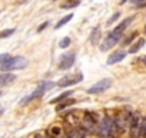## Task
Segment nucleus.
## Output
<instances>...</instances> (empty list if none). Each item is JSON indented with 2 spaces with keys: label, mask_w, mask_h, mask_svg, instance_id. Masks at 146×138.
Instances as JSON below:
<instances>
[{
  "label": "nucleus",
  "mask_w": 146,
  "mask_h": 138,
  "mask_svg": "<svg viewBox=\"0 0 146 138\" xmlns=\"http://www.w3.org/2000/svg\"><path fill=\"white\" fill-rule=\"evenodd\" d=\"M96 134L99 137H103V138H117L120 135V131L117 129V127L115 125V121L112 117L106 115L102 118V121L98 124V128H96Z\"/></svg>",
  "instance_id": "nucleus-1"
},
{
  "label": "nucleus",
  "mask_w": 146,
  "mask_h": 138,
  "mask_svg": "<svg viewBox=\"0 0 146 138\" xmlns=\"http://www.w3.org/2000/svg\"><path fill=\"white\" fill-rule=\"evenodd\" d=\"M29 65V60L25 56H12L5 65L0 66V69L5 72H12V71H19V69H25Z\"/></svg>",
  "instance_id": "nucleus-2"
},
{
  "label": "nucleus",
  "mask_w": 146,
  "mask_h": 138,
  "mask_svg": "<svg viewBox=\"0 0 146 138\" xmlns=\"http://www.w3.org/2000/svg\"><path fill=\"white\" fill-rule=\"evenodd\" d=\"M98 117L96 114H89L86 112V115L83 117V121H82V129L85 132H90V134H95L96 132V128H98Z\"/></svg>",
  "instance_id": "nucleus-3"
},
{
  "label": "nucleus",
  "mask_w": 146,
  "mask_h": 138,
  "mask_svg": "<svg viewBox=\"0 0 146 138\" xmlns=\"http://www.w3.org/2000/svg\"><path fill=\"white\" fill-rule=\"evenodd\" d=\"M83 81V75L80 72H76V74H70V75H66L63 76L60 81H57V86H62V88H66V86H70V85H76L79 82Z\"/></svg>",
  "instance_id": "nucleus-4"
},
{
  "label": "nucleus",
  "mask_w": 146,
  "mask_h": 138,
  "mask_svg": "<svg viewBox=\"0 0 146 138\" xmlns=\"http://www.w3.org/2000/svg\"><path fill=\"white\" fill-rule=\"evenodd\" d=\"M120 38H122V33H117V32H110L108 36H106V39L102 42V45H100V50L102 52H108L109 49H112L119 40H120Z\"/></svg>",
  "instance_id": "nucleus-5"
},
{
  "label": "nucleus",
  "mask_w": 146,
  "mask_h": 138,
  "mask_svg": "<svg viewBox=\"0 0 146 138\" xmlns=\"http://www.w3.org/2000/svg\"><path fill=\"white\" fill-rule=\"evenodd\" d=\"M112 84H113V81H112L110 78H105V79L96 82L93 86H90V88L88 89V94H102V92L108 91V89L112 86Z\"/></svg>",
  "instance_id": "nucleus-6"
},
{
  "label": "nucleus",
  "mask_w": 146,
  "mask_h": 138,
  "mask_svg": "<svg viewBox=\"0 0 146 138\" xmlns=\"http://www.w3.org/2000/svg\"><path fill=\"white\" fill-rule=\"evenodd\" d=\"M75 60H76V53L75 52H70L67 55H63L60 58V62H59L57 68L60 69V71H67V69H70L73 66Z\"/></svg>",
  "instance_id": "nucleus-7"
},
{
  "label": "nucleus",
  "mask_w": 146,
  "mask_h": 138,
  "mask_svg": "<svg viewBox=\"0 0 146 138\" xmlns=\"http://www.w3.org/2000/svg\"><path fill=\"white\" fill-rule=\"evenodd\" d=\"M54 85H56V84H54V82H50V81H44V82H42V84L37 86V89H36L32 95H29V96H27V98H29V101H32V99H36V98L42 96L46 91L52 89Z\"/></svg>",
  "instance_id": "nucleus-8"
},
{
  "label": "nucleus",
  "mask_w": 146,
  "mask_h": 138,
  "mask_svg": "<svg viewBox=\"0 0 146 138\" xmlns=\"http://www.w3.org/2000/svg\"><path fill=\"white\" fill-rule=\"evenodd\" d=\"M16 75L12 72H5V74H0V86H7L12 82L16 81Z\"/></svg>",
  "instance_id": "nucleus-9"
},
{
  "label": "nucleus",
  "mask_w": 146,
  "mask_h": 138,
  "mask_svg": "<svg viewBox=\"0 0 146 138\" xmlns=\"http://www.w3.org/2000/svg\"><path fill=\"white\" fill-rule=\"evenodd\" d=\"M125 58H126V52H125V50H117V52L112 53V55L108 58V65H115V63L123 60Z\"/></svg>",
  "instance_id": "nucleus-10"
},
{
  "label": "nucleus",
  "mask_w": 146,
  "mask_h": 138,
  "mask_svg": "<svg viewBox=\"0 0 146 138\" xmlns=\"http://www.w3.org/2000/svg\"><path fill=\"white\" fill-rule=\"evenodd\" d=\"M133 19H135L133 16H130V17L125 19V20H123L122 23H119V25H117L113 30H115V32H117V33H123V30H125V29L129 26V23H130V22H133Z\"/></svg>",
  "instance_id": "nucleus-11"
},
{
  "label": "nucleus",
  "mask_w": 146,
  "mask_h": 138,
  "mask_svg": "<svg viewBox=\"0 0 146 138\" xmlns=\"http://www.w3.org/2000/svg\"><path fill=\"white\" fill-rule=\"evenodd\" d=\"M73 92H75V91H67V92H63V94H60L59 96H56V98H53V99L50 101V104H59V102H62V101H64L66 98H69V96H72V95H73Z\"/></svg>",
  "instance_id": "nucleus-12"
},
{
  "label": "nucleus",
  "mask_w": 146,
  "mask_h": 138,
  "mask_svg": "<svg viewBox=\"0 0 146 138\" xmlns=\"http://www.w3.org/2000/svg\"><path fill=\"white\" fill-rule=\"evenodd\" d=\"M99 39H100V27H95L92 35H90V43L92 45H98Z\"/></svg>",
  "instance_id": "nucleus-13"
},
{
  "label": "nucleus",
  "mask_w": 146,
  "mask_h": 138,
  "mask_svg": "<svg viewBox=\"0 0 146 138\" xmlns=\"http://www.w3.org/2000/svg\"><path fill=\"white\" fill-rule=\"evenodd\" d=\"M79 5H80V0H67V2L60 5V7L62 9H73V7H76Z\"/></svg>",
  "instance_id": "nucleus-14"
},
{
  "label": "nucleus",
  "mask_w": 146,
  "mask_h": 138,
  "mask_svg": "<svg viewBox=\"0 0 146 138\" xmlns=\"http://www.w3.org/2000/svg\"><path fill=\"white\" fill-rule=\"evenodd\" d=\"M72 17H73V15H72V13H70V15H67V16H64V17H62V19L56 23L54 29H60V27H63L67 22H70V20H72Z\"/></svg>",
  "instance_id": "nucleus-15"
},
{
  "label": "nucleus",
  "mask_w": 146,
  "mask_h": 138,
  "mask_svg": "<svg viewBox=\"0 0 146 138\" xmlns=\"http://www.w3.org/2000/svg\"><path fill=\"white\" fill-rule=\"evenodd\" d=\"M60 134H62V128L57 127V125H53V127L49 129V137H50V138H56V137H59Z\"/></svg>",
  "instance_id": "nucleus-16"
},
{
  "label": "nucleus",
  "mask_w": 146,
  "mask_h": 138,
  "mask_svg": "<svg viewBox=\"0 0 146 138\" xmlns=\"http://www.w3.org/2000/svg\"><path fill=\"white\" fill-rule=\"evenodd\" d=\"M143 45H145V39H139L135 45H132V48L129 49V53H136V52H137V50H139V49L143 46Z\"/></svg>",
  "instance_id": "nucleus-17"
},
{
  "label": "nucleus",
  "mask_w": 146,
  "mask_h": 138,
  "mask_svg": "<svg viewBox=\"0 0 146 138\" xmlns=\"http://www.w3.org/2000/svg\"><path fill=\"white\" fill-rule=\"evenodd\" d=\"M73 104H75V99H67V101H62V104L56 107V111H62V109H64V108H67V107H70V105H73Z\"/></svg>",
  "instance_id": "nucleus-18"
},
{
  "label": "nucleus",
  "mask_w": 146,
  "mask_h": 138,
  "mask_svg": "<svg viewBox=\"0 0 146 138\" xmlns=\"http://www.w3.org/2000/svg\"><path fill=\"white\" fill-rule=\"evenodd\" d=\"M16 32V29H5V30H2L0 32V39H6V38H9V36H12L13 33Z\"/></svg>",
  "instance_id": "nucleus-19"
},
{
  "label": "nucleus",
  "mask_w": 146,
  "mask_h": 138,
  "mask_svg": "<svg viewBox=\"0 0 146 138\" xmlns=\"http://www.w3.org/2000/svg\"><path fill=\"white\" fill-rule=\"evenodd\" d=\"M69 45H70V38H67V36L63 38V39L59 42V48H62V49H66Z\"/></svg>",
  "instance_id": "nucleus-20"
},
{
  "label": "nucleus",
  "mask_w": 146,
  "mask_h": 138,
  "mask_svg": "<svg viewBox=\"0 0 146 138\" xmlns=\"http://www.w3.org/2000/svg\"><path fill=\"white\" fill-rule=\"evenodd\" d=\"M12 56L9 55V53H2V55H0V66H2V65H5L9 59H10Z\"/></svg>",
  "instance_id": "nucleus-21"
},
{
  "label": "nucleus",
  "mask_w": 146,
  "mask_h": 138,
  "mask_svg": "<svg viewBox=\"0 0 146 138\" xmlns=\"http://www.w3.org/2000/svg\"><path fill=\"white\" fill-rule=\"evenodd\" d=\"M119 16H120V13H119V12H116V13H115V15H113V16H112L109 20H108V23H106V25H108V26H110L112 23H115V22L119 19Z\"/></svg>",
  "instance_id": "nucleus-22"
},
{
  "label": "nucleus",
  "mask_w": 146,
  "mask_h": 138,
  "mask_svg": "<svg viewBox=\"0 0 146 138\" xmlns=\"http://www.w3.org/2000/svg\"><path fill=\"white\" fill-rule=\"evenodd\" d=\"M75 138H86V132L79 127V128H76V137Z\"/></svg>",
  "instance_id": "nucleus-23"
},
{
  "label": "nucleus",
  "mask_w": 146,
  "mask_h": 138,
  "mask_svg": "<svg viewBox=\"0 0 146 138\" xmlns=\"http://www.w3.org/2000/svg\"><path fill=\"white\" fill-rule=\"evenodd\" d=\"M136 36H137V32H133V33H132V35H130V36H129V38L125 40V45H129V43H130V42H132V40L136 38Z\"/></svg>",
  "instance_id": "nucleus-24"
},
{
  "label": "nucleus",
  "mask_w": 146,
  "mask_h": 138,
  "mask_svg": "<svg viewBox=\"0 0 146 138\" xmlns=\"http://www.w3.org/2000/svg\"><path fill=\"white\" fill-rule=\"evenodd\" d=\"M47 26H49V22H44V23H42V25L37 27V32H42V30H44Z\"/></svg>",
  "instance_id": "nucleus-25"
},
{
  "label": "nucleus",
  "mask_w": 146,
  "mask_h": 138,
  "mask_svg": "<svg viewBox=\"0 0 146 138\" xmlns=\"http://www.w3.org/2000/svg\"><path fill=\"white\" fill-rule=\"evenodd\" d=\"M132 2H133L135 5H139V6H143V5H145V2H146V0H132Z\"/></svg>",
  "instance_id": "nucleus-26"
},
{
  "label": "nucleus",
  "mask_w": 146,
  "mask_h": 138,
  "mask_svg": "<svg viewBox=\"0 0 146 138\" xmlns=\"http://www.w3.org/2000/svg\"><path fill=\"white\" fill-rule=\"evenodd\" d=\"M3 112H5V109H3V107H0V117L3 115Z\"/></svg>",
  "instance_id": "nucleus-27"
},
{
  "label": "nucleus",
  "mask_w": 146,
  "mask_h": 138,
  "mask_svg": "<svg viewBox=\"0 0 146 138\" xmlns=\"http://www.w3.org/2000/svg\"><path fill=\"white\" fill-rule=\"evenodd\" d=\"M126 2H127V0H120V5H125Z\"/></svg>",
  "instance_id": "nucleus-28"
},
{
  "label": "nucleus",
  "mask_w": 146,
  "mask_h": 138,
  "mask_svg": "<svg viewBox=\"0 0 146 138\" xmlns=\"http://www.w3.org/2000/svg\"><path fill=\"white\" fill-rule=\"evenodd\" d=\"M19 2H20V3H25V2H27V0H19Z\"/></svg>",
  "instance_id": "nucleus-29"
},
{
  "label": "nucleus",
  "mask_w": 146,
  "mask_h": 138,
  "mask_svg": "<svg viewBox=\"0 0 146 138\" xmlns=\"http://www.w3.org/2000/svg\"><path fill=\"white\" fill-rule=\"evenodd\" d=\"M143 63H145V65H146V56H145V58H143Z\"/></svg>",
  "instance_id": "nucleus-30"
},
{
  "label": "nucleus",
  "mask_w": 146,
  "mask_h": 138,
  "mask_svg": "<svg viewBox=\"0 0 146 138\" xmlns=\"http://www.w3.org/2000/svg\"><path fill=\"white\" fill-rule=\"evenodd\" d=\"M2 95H3V92H2V91H0V96H2Z\"/></svg>",
  "instance_id": "nucleus-31"
},
{
  "label": "nucleus",
  "mask_w": 146,
  "mask_h": 138,
  "mask_svg": "<svg viewBox=\"0 0 146 138\" xmlns=\"http://www.w3.org/2000/svg\"><path fill=\"white\" fill-rule=\"evenodd\" d=\"M49 138H50V137H49Z\"/></svg>",
  "instance_id": "nucleus-32"
}]
</instances>
